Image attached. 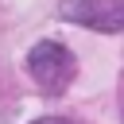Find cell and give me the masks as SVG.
I'll list each match as a JSON object with an SVG mask.
<instances>
[{
  "label": "cell",
  "instance_id": "obj_2",
  "mask_svg": "<svg viewBox=\"0 0 124 124\" xmlns=\"http://www.w3.org/2000/svg\"><path fill=\"white\" fill-rule=\"evenodd\" d=\"M58 16L93 31H124V0H62Z\"/></svg>",
  "mask_w": 124,
  "mask_h": 124
},
{
  "label": "cell",
  "instance_id": "obj_1",
  "mask_svg": "<svg viewBox=\"0 0 124 124\" xmlns=\"http://www.w3.org/2000/svg\"><path fill=\"white\" fill-rule=\"evenodd\" d=\"M27 74L35 78V85H39V89L58 93V89H66V85L74 81L78 62H74V54H70L62 43L43 39V43H35V46H31V54H27Z\"/></svg>",
  "mask_w": 124,
  "mask_h": 124
},
{
  "label": "cell",
  "instance_id": "obj_3",
  "mask_svg": "<svg viewBox=\"0 0 124 124\" xmlns=\"http://www.w3.org/2000/svg\"><path fill=\"white\" fill-rule=\"evenodd\" d=\"M31 124H74V120H62V116H43V120H31Z\"/></svg>",
  "mask_w": 124,
  "mask_h": 124
}]
</instances>
